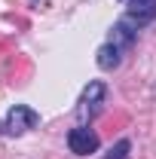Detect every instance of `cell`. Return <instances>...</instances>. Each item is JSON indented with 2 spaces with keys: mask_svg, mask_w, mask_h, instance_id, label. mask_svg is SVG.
Masks as SVG:
<instances>
[{
  "mask_svg": "<svg viewBox=\"0 0 156 159\" xmlns=\"http://www.w3.org/2000/svg\"><path fill=\"white\" fill-rule=\"evenodd\" d=\"M67 147H71V153H77V156H89V153L98 150V135L92 129H86V125H77V129L67 132Z\"/></svg>",
  "mask_w": 156,
  "mask_h": 159,
  "instance_id": "cell-2",
  "label": "cell"
},
{
  "mask_svg": "<svg viewBox=\"0 0 156 159\" xmlns=\"http://www.w3.org/2000/svg\"><path fill=\"white\" fill-rule=\"evenodd\" d=\"M37 122H40L37 110H31L28 104H16L6 113V119L0 122V132H6V135H25L28 129H37Z\"/></svg>",
  "mask_w": 156,
  "mask_h": 159,
  "instance_id": "cell-1",
  "label": "cell"
},
{
  "mask_svg": "<svg viewBox=\"0 0 156 159\" xmlns=\"http://www.w3.org/2000/svg\"><path fill=\"white\" fill-rule=\"evenodd\" d=\"M119 61H122V49L117 43H104L98 49V67L101 70H113V67H119Z\"/></svg>",
  "mask_w": 156,
  "mask_h": 159,
  "instance_id": "cell-5",
  "label": "cell"
},
{
  "mask_svg": "<svg viewBox=\"0 0 156 159\" xmlns=\"http://www.w3.org/2000/svg\"><path fill=\"white\" fill-rule=\"evenodd\" d=\"M104 92H107V89H104V83L92 80V83L83 89V98H80V104H83V107H80V113H89V116H92V113L98 110V104L104 101Z\"/></svg>",
  "mask_w": 156,
  "mask_h": 159,
  "instance_id": "cell-3",
  "label": "cell"
},
{
  "mask_svg": "<svg viewBox=\"0 0 156 159\" xmlns=\"http://www.w3.org/2000/svg\"><path fill=\"white\" fill-rule=\"evenodd\" d=\"M132 25H135L132 19L117 21V25H113V40H110V43H117L119 49H129V46L135 43V31H132Z\"/></svg>",
  "mask_w": 156,
  "mask_h": 159,
  "instance_id": "cell-6",
  "label": "cell"
},
{
  "mask_svg": "<svg viewBox=\"0 0 156 159\" xmlns=\"http://www.w3.org/2000/svg\"><path fill=\"white\" fill-rule=\"evenodd\" d=\"M126 19H132L138 28L153 21L156 19V0H129V16Z\"/></svg>",
  "mask_w": 156,
  "mask_h": 159,
  "instance_id": "cell-4",
  "label": "cell"
},
{
  "mask_svg": "<svg viewBox=\"0 0 156 159\" xmlns=\"http://www.w3.org/2000/svg\"><path fill=\"white\" fill-rule=\"evenodd\" d=\"M129 150H132V141L122 138V141H117V144L110 147V153H107L104 159H129Z\"/></svg>",
  "mask_w": 156,
  "mask_h": 159,
  "instance_id": "cell-7",
  "label": "cell"
}]
</instances>
